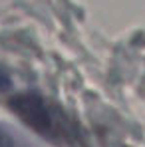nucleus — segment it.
Masks as SVG:
<instances>
[{"label": "nucleus", "instance_id": "7ed1b4c3", "mask_svg": "<svg viewBox=\"0 0 145 147\" xmlns=\"http://www.w3.org/2000/svg\"><path fill=\"white\" fill-rule=\"evenodd\" d=\"M6 88H10V78H8V74L0 68V92L6 90Z\"/></svg>", "mask_w": 145, "mask_h": 147}, {"label": "nucleus", "instance_id": "f03ea898", "mask_svg": "<svg viewBox=\"0 0 145 147\" xmlns=\"http://www.w3.org/2000/svg\"><path fill=\"white\" fill-rule=\"evenodd\" d=\"M0 147H28V145L20 137H16L10 129H6L4 125H0Z\"/></svg>", "mask_w": 145, "mask_h": 147}, {"label": "nucleus", "instance_id": "f257e3e1", "mask_svg": "<svg viewBox=\"0 0 145 147\" xmlns=\"http://www.w3.org/2000/svg\"><path fill=\"white\" fill-rule=\"evenodd\" d=\"M10 109L32 127L36 133L56 143H74L78 141V127L74 121L50 99L36 92L16 94L8 101Z\"/></svg>", "mask_w": 145, "mask_h": 147}]
</instances>
